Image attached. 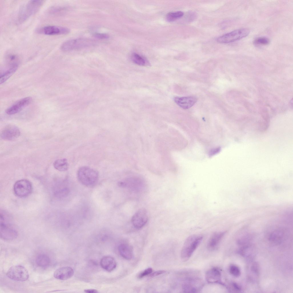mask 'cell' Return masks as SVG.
<instances>
[{"label":"cell","instance_id":"1","mask_svg":"<svg viewBox=\"0 0 293 293\" xmlns=\"http://www.w3.org/2000/svg\"><path fill=\"white\" fill-rule=\"evenodd\" d=\"M203 236L199 234L192 235L185 240L181 253V258L184 261H187L201 242Z\"/></svg>","mask_w":293,"mask_h":293},{"label":"cell","instance_id":"2","mask_svg":"<svg viewBox=\"0 0 293 293\" xmlns=\"http://www.w3.org/2000/svg\"><path fill=\"white\" fill-rule=\"evenodd\" d=\"M98 173L94 169L87 166L80 167L78 170L77 176L79 182L88 187H93L97 183Z\"/></svg>","mask_w":293,"mask_h":293},{"label":"cell","instance_id":"3","mask_svg":"<svg viewBox=\"0 0 293 293\" xmlns=\"http://www.w3.org/2000/svg\"><path fill=\"white\" fill-rule=\"evenodd\" d=\"M44 1L43 0H31L23 5L19 11L17 18L18 22L20 23H23L36 13Z\"/></svg>","mask_w":293,"mask_h":293},{"label":"cell","instance_id":"4","mask_svg":"<svg viewBox=\"0 0 293 293\" xmlns=\"http://www.w3.org/2000/svg\"><path fill=\"white\" fill-rule=\"evenodd\" d=\"M96 44L93 39L81 38L69 39L61 45V50L64 52H69L92 47Z\"/></svg>","mask_w":293,"mask_h":293},{"label":"cell","instance_id":"5","mask_svg":"<svg viewBox=\"0 0 293 293\" xmlns=\"http://www.w3.org/2000/svg\"><path fill=\"white\" fill-rule=\"evenodd\" d=\"M6 215L1 213L0 233L1 238L7 240H11L17 236V231L7 221Z\"/></svg>","mask_w":293,"mask_h":293},{"label":"cell","instance_id":"6","mask_svg":"<svg viewBox=\"0 0 293 293\" xmlns=\"http://www.w3.org/2000/svg\"><path fill=\"white\" fill-rule=\"evenodd\" d=\"M249 30L242 28L234 30L218 37L217 41L220 43H228L245 37L250 33Z\"/></svg>","mask_w":293,"mask_h":293},{"label":"cell","instance_id":"7","mask_svg":"<svg viewBox=\"0 0 293 293\" xmlns=\"http://www.w3.org/2000/svg\"><path fill=\"white\" fill-rule=\"evenodd\" d=\"M7 276L10 279L17 281H24L29 277L27 270L23 266L15 265L11 267L7 272Z\"/></svg>","mask_w":293,"mask_h":293},{"label":"cell","instance_id":"8","mask_svg":"<svg viewBox=\"0 0 293 293\" xmlns=\"http://www.w3.org/2000/svg\"><path fill=\"white\" fill-rule=\"evenodd\" d=\"M203 286L201 279L197 277H189L184 278L182 289L184 292H197Z\"/></svg>","mask_w":293,"mask_h":293},{"label":"cell","instance_id":"9","mask_svg":"<svg viewBox=\"0 0 293 293\" xmlns=\"http://www.w3.org/2000/svg\"><path fill=\"white\" fill-rule=\"evenodd\" d=\"M32 185L28 180L21 179L16 181L13 187L15 194L20 197H23L29 195L32 191Z\"/></svg>","mask_w":293,"mask_h":293},{"label":"cell","instance_id":"10","mask_svg":"<svg viewBox=\"0 0 293 293\" xmlns=\"http://www.w3.org/2000/svg\"><path fill=\"white\" fill-rule=\"evenodd\" d=\"M36 32L39 34L52 35H65L69 33L70 29L66 27L56 25H47L38 29Z\"/></svg>","mask_w":293,"mask_h":293},{"label":"cell","instance_id":"11","mask_svg":"<svg viewBox=\"0 0 293 293\" xmlns=\"http://www.w3.org/2000/svg\"><path fill=\"white\" fill-rule=\"evenodd\" d=\"M148 219V212L144 208L138 209L134 214L131 219L134 227L138 229L142 227L147 223Z\"/></svg>","mask_w":293,"mask_h":293},{"label":"cell","instance_id":"12","mask_svg":"<svg viewBox=\"0 0 293 293\" xmlns=\"http://www.w3.org/2000/svg\"><path fill=\"white\" fill-rule=\"evenodd\" d=\"M20 133L19 130L17 126L9 124L3 128L1 133V136L4 140H11L17 138Z\"/></svg>","mask_w":293,"mask_h":293},{"label":"cell","instance_id":"13","mask_svg":"<svg viewBox=\"0 0 293 293\" xmlns=\"http://www.w3.org/2000/svg\"><path fill=\"white\" fill-rule=\"evenodd\" d=\"M32 101V98L30 97L22 98L8 108L5 111L6 113L9 115L17 113L30 104Z\"/></svg>","mask_w":293,"mask_h":293},{"label":"cell","instance_id":"14","mask_svg":"<svg viewBox=\"0 0 293 293\" xmlns=\"http://www.w3.org/2000/svg\"><path fill=\"white\" fill-rule=\"evenodd\" d=\"M206 281L210 284H219L223 285L220 270L216 267L211 268L207 271L205 275Z\"/></svg>","mask_w":293,"mask_h":293},{"label":"cell","instance_id":"15","mask_svg":"<svg viewBox=\"0 0 293 293\" xmlns=\"http://www.w3.org/2000/svg\"><path fill=\"white\" fill-rule=\"evenodd\" d=\"M174 99L178 105L185 109H188L192 107L197 101V98L194 96L176 97Z\"/></svg>","mask_w":293,"mask_h":293},{"label":"cell","instance_id":"16","mask_svg":"<svg viewBox=\"0 0 293 293\" xmlns=\"http://www.w3.org/2000/svg\"><path fill=\"white\" fill-rule=\"evenodd\" d=\"M225 233V231L216 232L213 233L209 238L207 244V248L213 251L218 247Z\"/></svg>","mask_w":293,"mask_h":293},{"label":"cell","instance_id":"17","mask_svg":"<svg viewBox=\"0 0 293 293\" xmlns=\"http://www.w3.org/2000/svg\"><path fill=\"white\" fill-rule=\"evenodd\" d=\"M74 274V270L71 267H63L57 269L54 272V276L57 279L65 280L72 277Z\"/></svg>","mask_w":293,"mask_h":293},{"label":"cell","instance_id":"18","mask_svg":"<svg viewBox=\"0 0 293 293\" xmlns=\"http://www.w3.org/2000/svg\"><path fill=\"white\" fill-rule=\"evenodd\" d=\"M286 231L283 229H279L272 232L269 237L270 243L275 245L281 243L284 240L286 235Z\"/></svg>","mask_w":293,"mask_h":293},{"label":"cell","instance_id":"19","mask_svg":"<svg viewBox=\"0 0 293 293\" xmlns=\"http://www.w3.org/2000/svg\"><path fill=\"white\" fill-rule=\"evenodd\" d=\"M142 182L141 180L137 177H131L118 182V185L122 187H129L132 189H138L141 186Z\"/></svg>","mask_w":293,"mask_h":293},{"label":"cell","instance_id":"20","mask_svg":"<svg viewBox=\"0 0 293 293\" xmlns=\"http://www.w3.org/2000/svg\"><path fill=\"white\" fill-rule=\"evenodd\" d=\"M100 264L103 269L109 272L114 270L116 266L115 260L113 258L110 256H106L102 258Z\"/></svg>","mask_w":293,"mask_h":293},{"label":"cell","instance_id":"21","mask_svg":"<svg viewBox=\"0 0 293 293\" xmlns=\"http://www.w3.org/2000/svg\"><path fill=\"white\" fill-rule=\"evenodd\" d=\"M120 255L124 258L130 260L132 258L133 250L132 247L128 244L122 243L118 247Z\"/></svg>","mask_w":293,"mask_h":293},{"label":"cell","instance_id":"22","mask_svg":"<svg viewBox=\"0 0 293 293\" xmlns=\"http://www.w3.org/2000/svg\"><path fill=\"white\" fill-rule=\"evenodd\" d=\"M9 68L1 75L0 83H3L8 79L16 71L18 66V63L9 64Z\"/></svg>","mask_w":293,"mask_h":293},{"label":"cell","instance_id":"23","mask_svg":"<svg viewBox=\"0 0 293 293\" xmlns=\"http://www.w3.org/2000/svg\"><path fill=\"white\" fill-rule=\"evenodd\" d=\"M53 165L55 169L60 171L67 170L69 167L67 160L65 158L56 160L54 163Z\"/></svg>","mask_w":293,"mask_h":293},{"label":"cell","instance_id":"24","mask_svg":"<svg viewBox=\"0 0 293 293\" xmlns=\"http://www.w3.org/2000/svg\"><path fill=\"white\" fill-rule=\"evenodd\" d=\"M131 58L134 63L138 65L145 66L149 65L148 61L145 58L136 53H133Z\"/></svg>","mask_w":293,"mask_h":293},{"label":"cell","instance_id":"25","mask_svg":"<svg viewBox=\"0 0 293 293\" xmlns=\"http://www.w3.org/2000/svg\"><path fill=\"white\" fill-rule=\"evenodd\" d=\"M50 261L49 257L45 254H40L38 255L35 260L37 265L41 267L47 266L50 263Z\"/></svg>","mask_w":293,"mask_h":293},{"label":"cell","instance_id":"26","mask_svg":"<svg viewBox=\"0 0 293 293\" xmlns=\"http://www.w3.org/2000/svg\"><path fill=\"white\" fill-rule=\"evenodd\" d=\"M70 192L69 189L67 187L61 188L55 191V197L58 199H62L67 197Z\"/></svg>","mask_w":293,"mask_h":293},{"label":"cell","instance_id":"27","mask_svg":"<svg viewBox=\"0 0 293 293\" xmlns=\"http://www.w3.org/2000/svg\"><path fill=\"white\" fill-rule=\"evenodd\" d=\"M183 15V13L181 11L170 12L167 14L166 19L168 21L172 22L182 17Z\"/></svg>","mask_w":293,"mask_h":293},{"label":"cell","instance_id":"28","mask_svg":"<svg viewBox=\"0 0 293 293\" xmlns=\"http://www.w3.org/2000/svg\"><path fill=\"white\" fill-rule=\"evenodd\" d=\"M270 42L269 39L266 37H260L255 39L254 43L256 45H268Z\"/></svg>","mask_w":293,"mask_h":293},{"label":"cell","instance_id":"29","mask_svg":"<svg viewBox=\"0 0 293 293\" xmlns=\"http://www.w3.org/2000/svg\"><path fill=\"white\" fill-rule=\"evenodd\" d=\"M229 271L230 274L235 277H238L241 274L239 268L238 266L234 264H231L230 266Z\"/></svg>","mask_w":293,"mask_h":293},{"label":"cell","instance_id":"30","mask_svg":"<svg viewBox=\"0 0 293 293\" xmlns=\"http://www.w3.org/2000/svg\"><path fill=\"white\" fill-rule=\"evenodd\" d=\"M153 272V269L151 268H148L141 272L138 276L139 279H141L144 277L150 275Z\"/></svg>","mask_w":293,"mask_h":293},{"label":"cell","instance_id":"31","mask_svg":"<svg viewBox=\"0 0 293 293\" xmlns=\"http://www.w3.org/2000/svg\"><path fill=\"white\" fill-rule=\"evenodd\" d=\"M94 37L100 39H106L109 37V35L106 33H95L94 34Z\"/></svg>","mask_w":293,"mask_h":293},{"label":"cell","instance_id":"32","mask_svg":"<svg viewBox=\"0 0 293 293\" xmlns=\"http://www.w3.org/2000/svg\"><path fill=\"white\" fill-rule=\"evenodd\" d=\"M165 272L164 270H161L157 271L154 272L150 274V276L151 277H154L160 275L164 274Z\"/></svg>","mask_w":293,"mask_h":293},{"label":"cell","instance_id":"33","mask_svg":"<svg viewBox=\"0 0 293 293\" xmlns=\"http://www.w3.org/2000/svg\"><path fill=\"white\" fill-rule=\"evenodd\" d=\"M232 286L233 288L236 291H239L241 290L240 286L235 283L233 282L232 283Z\"/></svg>","mask_w":293,"mask_h":293},{"label":"cell","instance_id":"34","mask_svg":"<svg viewBox=\"0 0 293 293\" xmlns=\"http://www.w3.org/2000/svg\"><path fill=\"white\" fill-rule=\"evenodd\" d=\"M252 270L255 273H258V267L256 264H254L252 267Z\"/></svg>","mask_w":293,"mask_h":293},{"label":"cell","instance_id":"35","mask_svg":"<svg viewBox=\"0 0 293 293\" xmlns=\"http://www.w3.org/2000/svg\"><path fill=\"white\" fill-rule=\"evenodd\" d=\"M85 292L87 293H96L98 292V291L94 289H86L84 290Z\"/></svg>","mask_w":293,"mask_h":293}]
</instances>
